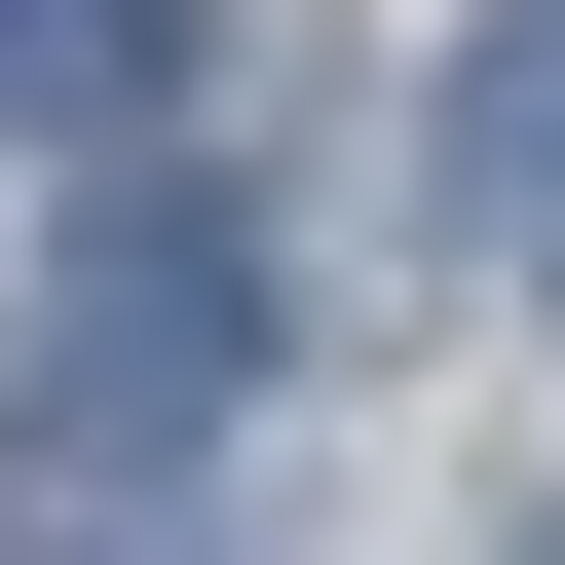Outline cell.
<instances>
[{
    "label": "cell",
    "mask_w": 565,
    "mask_h": 565,
    "mask_svg": "<svg viewBox=\"0 0 565 565\" xmlns=\"http://www.w3.org/2000/svg\"><path fill=\"white\" fill-rule=\"evenodd\" d=\"M226 377H264V264H226L189 189H114V226H76V302H39V452H76V490H189Z\"/></svg>",
    "instance_id": "obj_1"
},
{
    "label": "cell",
    "mask_w": 565,
    "mask_h": 565,
    "mask_svg": "<svg viewBox=\"0 0 565 565\" xmlns=\"http://www.w3.org/2000/svg\"><path fill=\"white\" fill-rule=\"evenodd\" d=\"M527 565H565V527H527Z\"/></svg>",
    "instance_id": "obj_5"
},
{
    "label": "cell",
    "mask_w": 565,
    "mask_h": 565,
    "mask_svg": "<svg viewBox=\"0 0 565 565\" xmlns=\"http://www.w3.org/2000/svg\"><path fill=\"white\" fill-rule=\"evenodd\" d=\"M452 189L565 264V0H490V39H452Z\"/></svg>",
    "instance_id": "obj_2"
},
{
    "label": "cell",
    "mask_w": 565,
    "mask_h": 565,
    "mask_svg": "<svg viewBox=\"0 0 565 565\" xmlns=\"http://www.w3.org/2000/svg\"><path fill=\"white\" fill-rule=\"evenodd\" d=\"M189 76V0H0V114H151Z\"/></svg>",
    "instance_id": "obj_3"
},
{
    "label": "cell",
    "mask_w": 565,
    "mask_h": 565,
    "mask_svg": "<svg viewBox=\"0 0 565 565\" xmlns=\"http://www.w3.org/2000/svg\"><path fill=\"white\" fill-rule=\"evenodd\" d=\"M76 565H189V527H151V490H76Z\"/></svg>",
    "instance_id": "obj_4"
}]
</instances>
